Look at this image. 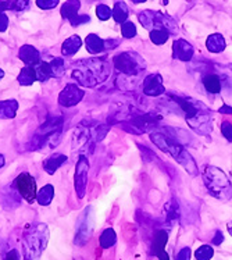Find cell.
<instances>
[{"mask_svg":"<svg viewBox=\"0 0 232 260\" xmlns=\"http://www.w3.org/2000/svg\"><path fill=\"white\" fill-rule=\"evenodd\" d=\"M214 255V250L210 245H202L199 249L196 250V259L197 260H210Z\"/></svg>","mask_w":232,"mask_h":260,"instance_id":"1f68e13d","label":"cell"},{"mask_svg":"<svg viewBox=\"0 0 232 260\" xmlns=\"http://www.w3.org/2000/svg\"><path fill=\"white\" fill-rule=\"evenodd\" d=\"M160 121V117L154 114H141V116L134 117L131 120L132 127H135V133L141 134L143 131H148L149 128L156 125Z\"/></svg>","mask_w":232,"mask_h":260,"instance_id":"5bb4252c","label":"cell"},{"mask_svg":"<svg viewBox=\"0 0 232 260\" xmlns=\"http://www.w3.org/2000/svg\"><path fill=\"white\" fill-rule=\"evenodd\" d=\"M222 235H221V233H217V237L214 239H213V244L214 245H217V244H220V242H222Z\"/></svg>","mask_w":232,"mask_h":260,"instance_id":"b9f144b4","label":"cell"},{"mask_svg":"<svg viewBox=\"0 0 232 260\" xmlns=\"http://www.w3.org/2000/svg\"><path fill=\"white\" fill-rule=\"evenodd\" d=\"M88 171H89V160L85 154H81L78 161H77V169H75L74 175V188L79 199H84L85 193H86Z\"/></svg>","mask_w":232,"mask_h":260,"instance_id":"ba28073f","label":"cell"},{"mask_svg":"<svg viewBox=\"0 0 232 260\" xmlns=\"http://www.w3.org/2000/svg\"><path fill=\"white\" fill-rule=\"evenodd\" d=\"M96 16L99 20L102 21H106V20H109L111 16H113V10H110V7L106 5H99L96 7Z\"/></svg>","mask_w":232,"mask_h":260,"instance_id":"836d02e7","label":"cell"},{"mask_svg":"<svg viewBox=\"0 0 232 260\" xmlns=\"http://www.w3.org/2000/svg\"><path fill=\"white\" fill-rule=\"evenodd\" d=\"M134 3H143V2H146V0H132Z\"/></svg>","mask_w":232,"mask_h":260,"instance_id":"7dc6e473","label":"cell"},{"mask_svg":"<svg viewBox=\"0 0 232 260\" xmlns=\"http://www.w3.org/2000/svg\"><path fill=\"white\" fill-rule=\"evenodd\" d=\"M81 7V2L79 0H67L63 6H61V17L67 18L69 21H71L73 18L78 16V10Z\"/></svg>","mask_w":232,"mask_h":260,"instance_id":"d6986e66","label":"cell"},{"mask_svg":"<svg viewBox=\"0 0 232 260\" xmlns=\"http://www.w3.org/2000/svg\"><path fill=\"white\" fill-rule=\"evenodd\" d=\"M173 54L175 58L182 60V61H189L193 57V46L185 39H178L173 45Z\"/></svg>","mask_w":232,"mask_h":260,"instance_id":"9a60e30c","label":"cell"},{"mask_svg":"<svg viewBox=\"0 0 232 260\" xmlns=\"http://www.w3.org/2000/svg\"><path fill=\"white\" fill-rule=\"evenodd\" d=\"M110 66L103 58L81 60L75 64L73 78L82 86L92 88L106 81V78L110 75Z\"/></svg>","mask_w":232,"mask_h":260,"instance_id":"6da1fadb","label":"cell"},{"mask_svg":"<svg viewBox=\"0 0 232 260\" xmlns=\"http://www.w3.org/2000/svg\"><path fill=\"white\" fill-rule=\"evenodd\" d=\"M92 229H93V212H92V207H86L77 224V234L74 239L75 245L82 246L90 238Z\"/></svg>","mask_w":232,"mask_h":260,"instance_id":"9c48e42d","label":"cell"},{"mask_svg":"<svg viewBox=\"0 0 232 260\" xmlns=\"http://www.w3.org/2000/svg\"><path fill=\"white\" fill-rule=\"evenodd\" d=\"M113 64L118 71L127 75H138L145 70V61L135 52H124L114 56Z\"/></svg>","mask_w":232,"mask_h":260,"instance_id":"8992f818","label":"cell"},{"mask_svg":"<svg viewBox=\"0 0 232 260\" xmlns=\"http://www.w3.org/2000/svg\"><path fill=\"white\" fill-rule=\"evenodd\" d=\"M150 139L153 141L154 145H157V148H160L165 153H170L175 160H178L181 165L184 166L185 170L189 171L190 174L196 173V165L193 159L190 157V154L184 149V146L177 142L175 139L165 137L164 134L160 133H152L150 134Z\"/></svg>","mask_w":232,"mask_h":260,"instance_id":"3957f363","label":"cell"},{"mask_svg":"<svg viewBox=\"0 0 232 260\" xmlns=\"http://www.w3.org/2000/svg\"><path fill=\"white\" fill-rule=\"evenodd\" d=\"M174 102L180 106V109L184 112L185 117H186V120L190 121V120H195L196 117L202 116L201 113H199V109L196 106V103L192 99H185V98H181V96L177 95H170Z\"/></svg>","mask_w":232,"mask_h":260,"instance_id":"4fadbf2b","label":"cell"},{"mask_svg":"<svg viewBox=\"0 0 232 260\" xmlns=\"http://www.w3.org/2000/svg\"><path fill=\"white\" fill-rule=\"evenodd\" d=\"M17 192L20 193V197L26 201L28 203H32L37 201V181L29 173H21L17 175L14 181Z\"/></svg>","mask_w":232,"mask_h":260,"instance_id":"52a82bcc","label":"cell"},{"mask_svg":"<svg viewBox=\"0 0 232 260\" xmlns=\"http://www.w3.org/2000/svg\"><path fill=\"white\" fill-rule=\"evenodd\" d=\"M35 70H37L38 81H41V82H46L49 78H52L53 77L52 69H50L49 63H45V61H43V63H39Z\"/></svg>","mask_w":232,"mask_h":260,"instance_id":"f1b7e54d","label":"cell"},{"mask_svg":"<svg viewBox=\"0 0 232 260\" xmlns=\"http://www.w3.org/2000/svg\"><path fill=\"white\" fill-rule=\"evenodd\" d=\"M121 32L122 37L129 39V38H134L137 35V27L134 25V22L125 21L121 24Z\"/></svg>","mask_w":232,"mask_h":260,"instance_id":"d6a6232c","label":"cell"},{"mask_svg":"<svg viewBox=\"0 0 232 260\" xmlns=\"http://www.w3.org/2000/svg\"><path fill=\"white\" fill-rule=\"evenodd\" d=\"M206 46L211 53H220L225 49V39L221 34H213L207 38Z\"/></svg>","mask_w":232,"mask_h":260,"instance_id":"7402d4cb","label":"cell"},{"mask_svg":"<svg viewBox=\"0 0 232 260\" xmlns=\"http://www.w3.org/2000/svg\"><path fill=\"white\" fill-rule=\"evenodd\" d=\"M221 133L228 142H232V124L229 121H222Z\"/></svg>","mask_w":232,"mask_h":260,"instance_id":"d590c367","label":"cell"},{"mask_svg":"<svg viewBox=\"0 0 232 260\" xmlns=\"http://www.w3.org/2000/svg\"><path fill=\"white\" fill-rule=\"evenodd\" d=\"M5 156H3V154L0 153V169H2V167H3V166H5Z\"/></svg>","mask_w":232,"mask_h":260,"instance_id":"ee69618b","label":"cell"},{"mask_svg":"<svg viewBox=\"0 0 232 260\" xmlns=\"http://www.w3.org/2000/svg\"><path fill=\"white\" fill-rule=\"evenodd\" d=\"M5 260H20V255H18V252H17L16 249H13L6 255Z\"/></svg>","mask_w":232,"mask_h":260,"instance_id":"ab89813d","label":"cell"},{"mask_svg":"<svg viewBox=\"0 0 232 260\" xmlns=\"http://www.w3.org/2000/svg\"><path fill=\"white\" fill-rule=\"evenodd\" d=\"M203 86L209 93L216 95L221 90V80L216 74H207L203 77Z\"/></svg>","mask_w":232,"mask_h":260,"instance_id":"603a6c76","label":"cell"},{"mask_svg":"<svg viewBox=\"0 0 232 260\" xmlns=\"http://www.w3.org/2000/svg\"><path fill=\"white\" fill-rule=\"evenodd\" d=\"M128 14H129V10H128V6L124 3V2H117L114 9H113V18L116 20L118 24H122V22L127 21Z\"/></svg>","mask_w":232,"mask_h":260,"instance_id":"484cf974","label":"cell"},{"mask_svg":"<svg viewBox=\"0 0 232 260\" xmlns=\"http://www.w3.org/2000/svg\"><path fill=\"white\" fill-rule=\"evenodd\" d=\"M49 66H50V69H52V74L54 78H60V77L65 73V64H64L63 58H53L52 61L49 63Z\"/></svg>","mask_w":232,"mask_h":260,"instance_id":"f546056e","label":"cell"},{"mask_svg":"<svg viewBox=\"0 0 232 260\" xmlns=\"http://www.w3.org/2000/svg\"><path fill=\"white\" fill-rule=\"evenodd\" d=\"M90 21V18H89V16H86V14H84V16H77L75 17V18H73V20H71V25H73V27H77V25H81V24H85V22H89Z\"/></svg>","mask_w":232,"mask_h":260,"instance_id":"8d00e7d4","label":"cell"},{"mask_svg":"<svg viewBox=\"0 0 232 260\" xmlns=\"http://www.w3.org/2000/svg\"><path fill=\"white\" fill-rule=\"evenodd\" d=\"M228 230H229V233H231V235H232V221L228 224Z\"/></svg>","mask_w":232,"mask_h":260,"instance_id":"bcb514c9","label":"cell"},{"mask_svg":"<svg viewBox=\"0 0 232 260\" xmlns=\"http://www.w3.org/2000/svg\"><path fill=\"white\" fill-rule=\"evenodd\" d=\"M29 5V0H0V10L24 11Z\"/></svg>","mask_w":232,"mask_h":260,"instance_id":"cb8c5ba5","label":"cell"},{"mask_svg":"<svg viewBox=\"0 0 232 260\" xmlns=\"http://www.w3.org/2000/svg\"><path fill=\"white\" fill-rule=\"evenodd\" d=\"M18 57L21 58L22 61L29 67H34V66H38L41 63V53L32 45L21 46L20 52H18Z\"/></svg>","mask_w":232,"mask_h":260,"instance_id":"2e32d148","label":"cell"},{"mask_svg":"<svg viewBox=\"0 0 232 260\" xmlns=\"http://www.w3.org/2000/svg\"><path fill=\"white\" fill-rule=\"evenodd\" d=\"M231 69H232V67H231Z\"/></svg>","mask_w":232,"mask_h":260,"instance_id":"c3c4849f","label":"cell"},{"mask_svg":"<svg viewBox=\"0 0 232 260\" xmlns=\"http://www.w3.org/2000/svg\"><path fill=\"white\" fill-rule=\"evenodd\" d=\"M165 92L163 78L160 74H150L143 81V93L148 96H158Z\"/></svg>","mask_w":232,"mask_h":260,"instance_id":"8fae6325","label":"cell"},{"mask_svg":"<svg viewBox=\"0 0 232 260\" xmlns=\"http://www.w3.org/2000/svg\"><path fill=\"white\" fill-rule=\"evenodd\" d=\"M170 32L165 31V29H153L150 31V41L154 43V45H163L169 41Z\"/></svg>","mask_w":232,"mask_h":260,"instance_id":"4dcf8cb0","label":"cell"},{"mask_svg":"<svg viewBox=\"0 0 232 260\" xmlns=\"http://www.w3.org/2000/svg\"><path fill=\"white\" fill-rule=\"evenodd\" d=\"M61 128H63V117H50V118H48L37 129V133L34 135V139L31 142V148L41 149L43 145L48 144V142H52V145L56 146L57 141L54 139V137L60 139Z\"/></svg>","mask_w":232,"mask_h":260,"instance_id":"5b68a950","label":"cell"},{"mask_svg":"<svg viewBox=\"0 0 232 260\" xmlns=\"http://www.w3.org/2000/svg\"><path fill=\"white\" fill-rule=\"evenodd\" d=\"M38 80L37 77V70L34 69V67H29V66H26L24 69L20 71V74H18V84L22 86H29L32 85L35 81Z\"/></svg>","mask_w":232,"mask_h":260,"instance_id":"44dd1931","label":"cell"},{"mask_svg":"<svg viewBox=\"0 0 232 260\" xmlns=\"http://www.w3.org/2000/svg\"><path fill=\"white\" fill-rule=\"evenodd\" d=\"M117 41H103L102 38H99L96 34H90L85 39L86 43V49L90 54H97L105 52L106 49L109 48H116V45H111V43H116Z\"/></svg>","mask_w":232,"mask_h":260,"instance_id":"7c38bea8","label":"cell"},{"mask_svg":"<svg viewBox=\"0 0 232 260\" xmlns=\"http://www.w3.org/2000/svg\"><path fill=\"white\" fill-rule=\"evenodd\" d=\"M3 77H5V71H3V70L0 69V80H2Z\"/></svg>","mask_w":232,"mask_h":260,"instance_id":"f6af8a7d","label":"cell"},{"mask_svg":"<svg viewBox=\"0 0 232 260\" xmlns=\"http://www.w3.org/2000/svg\"><path fill=\"white\" fill-rule=\"evenodd\" d=\"M85 90L81 89L77 84H69L64 86V89L58 95V103L64 107L77 106L79 102L84 99Z\"/></svg>","mask_w":232,"mask_h":260,"instance_id":"30bf717a","label":"cell"},{"mask_svg":"<svg viewBox=\"0 0 232 260\" xmlns=\"http://www.w3.org/2000/svg\"><path fill=\"white\" fill-rule=\"evenodd\" d=\"M67 161V156L61 153H54L52 156H49L48 159H45L43 161V170L46 171L48 174H54L56 171L63 166V163Z\"/></svg>","mask_w":232,"mask_h":260,"instance_id":"e0dca14e","label":"cell"},{"mask_svg":"<svg viewBox=\"0 0 232 260\" xmlns=\"http://www.w3.org/2000/svg\"><path fill=\"white\" fill-rule=\"evenodd\" d=\"M157 257H158V260H170L169 255H167V253H165V252H163V253H161V255H158Z\"/></svg>","mask_w":232,"mask_h":260,"instance_id":"7bdbcfd3","label":"cell"},{"mask_svg":"<svg viewBox=\"0 0 232 260\" xmlns=\"http://www.w3.org/2000/svg\"><path fill=\"white\" fill-rule=\"evenodd\" d=\"M167 241H169V234L165 233V231H158L154 235V242H153V252L154 255L158 256L161 255L164 250V246L167 244Z\"/></svg>","mask_w":232,"mask_h":260,"instance_id":"4316f807","label":"cell"},{"mask_svg":"<svg viewBox=\"0 0 232 260\" xmlns=\"http://www.w3.org/2000/svg\"><path fill=\"white\" fill-rule=\"evenodd\" d=\"M190 257V249L189 248H184L181 250L178 256H177V260H189Z\"/></svg>","mask_w":232,"mask_h":260,"instance_id":"f35d334b","label":"cell"},{"mask_svg":"<svg viewBox=\"0 0 232 260\" xmlns=\"http://www.w3.org/2000/svg\"><path fill=\"white\" fill-rule=\"evenodd\" d=\"M117 241V235L114 233L113 229H107L105 230L101 235V246L103 249H107V248H111L113 245L116 244Z\"/></svg>","mask_w":232,"mask_h":260,"instance_id":"83f0119b","label":"cell"},{"mask_svg":"<svg viewBox=\"0 0 232 260\" xmlns=\"http://www.w3.org/2000/svg\"><path fill=\"white\" fill-rule=\"evenodd\" d=\"M218 112L222 113V114H232V107L224 105V106L220 107V110H218Z\"/></svg>","mask_w":232,"mask_h":260,"instance_id":"60d3db41","label":"cell"},{"mask_svg":"<svg viewBox=\"0 0 232 260\" xmlns=\"http://www.w3.org/2000/svg\"><path fill=\"white\" fill-rule=\"evenodd\" d=\"M9 27V17L3 10H0V32H5Z\"/></svg>","mask_w":232,"mask_h":260,"instance_id":"74e56055","label":"cell"},{"mask_svg":"<svg viewBox=\"0 0 232 260\" xmlns=\"http://www.w3.org/2000/svg\"><path fill=\"white\" fill-rule=\"evenodd\" d=\"M53 198H54V188L50 184L43 186L42 189L37 193V201L41 206H49L52 203Z\"/></svg>","mask_w":232,"mask_h":260,"instance_id":"d4e9b609","label":"cell"},{"mask_svg":"<svg viewBox=\"0 0 232 260\" xmlns=\"http://www.w3.org/2000/svg\"><path fill=\"white\" fill-rule=\"evenodd\" d=\"M82 45V41L81 38L74 35V37H70L69 39H65L63 42V46H61V53L63 56H73L79 50Z\"/></svg>","mask_w":232,"mask_h":260,"instance_id":"ffe728a7","label":"cell"},{"mask_svg":"<svg viewBox=\"0 0 232 260\" xmlns=\"http://www.w3.org/2000/svg\"><path fill=\"white\" fill-rule=\"evenodd\" d=\"M49 241L48 225L43 223L29 224L24 233V250L26 260H38Z\"/></svg>","mask_w":232,"mask_h":260,"instance_id":"7a4b0ae2","label":"cell"},{"mask_svg":"<svg viewBox=\"0 0 232 260\" xmlns=\"http://www.w3.org/2000/svg\"><path fill=\"white\" fill-rule=\"evenodd\" d=\"M203 181L207 189L214 198L221 201H227L232 197V185L224 171L217 169L214 166H206L203 171Z\"/></svg>","mask_w":232,"mask_h":260,"instance_id":"277c9868","label":"cell"},{"mask_svg":"<svg viewBox=\"0 0 232 260\" xmlns=\"http://www.w3.org/2000/svg\"><path fill=\"white\" fill-rule=\"evenodd\" d=\"M18 102L16 99H7L0 101V118L2 120H10L17 116L18 112Z\"/></svg>","mask_w":232,"mask_h":260,"instance_id":"ac0fdd59","label":"cell"},{"mask_svg":"<svg viewBox=\"0 0 232 260\" xmlns=\"http://www.w3.org/2000/svg\"><path fill=\"white\" fill-rule=\"evenodd\" d=\"M58 5V0H37V6L42 10H52Z\"/></svg>","mask_w":232,"mask_h":260,"instance_id":"e575fe53","label":"cell"}]
</instances>
